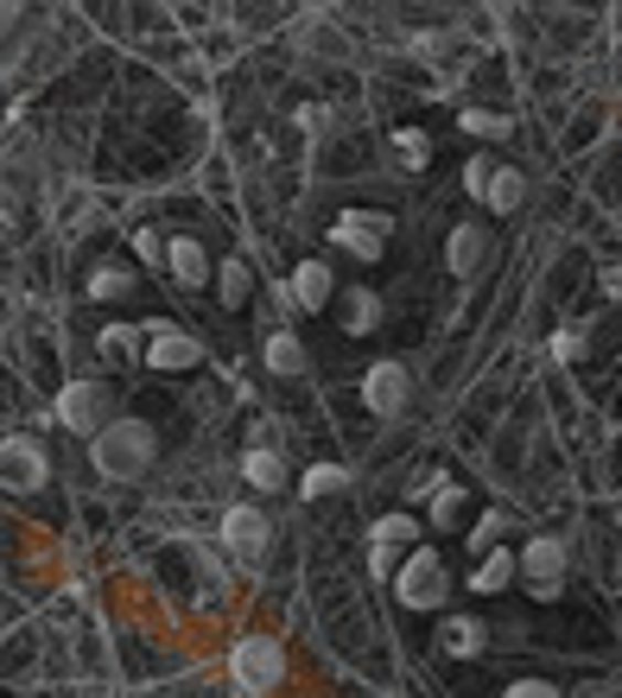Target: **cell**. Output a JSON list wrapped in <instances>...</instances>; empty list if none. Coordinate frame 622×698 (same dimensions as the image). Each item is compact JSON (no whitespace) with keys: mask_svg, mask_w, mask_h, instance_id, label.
Wrapping results in <instances>:
<instances>
[{"mask_svg":"<svg viewBox=\"0 0 622 698\" xmlns=\"http://www.w3.org/2000/svg\"><path fill=\"white\" fill-rule=\"evenodd\" d=\"M89 458H96V470H103L108 483H140L147 470H153L159 458V432L147 426V419H115V426H103L96 439H89Z\"/></svg>","mask_w":622,"mask_h":698,"instance_id":"obj_1","label":"cell"},{"mask_svg":"<svg viewBox=\"0 0 622 698\" xmlns=\"http://www.w3.org/2000/svg\"><path fill=\"white\" fill-rule=\"evenodd\" d=\"M444 591H451V571H444L439 546H414L407 566L394 571V597H400L407 610H439Z\"/></svg>","mask_w":622,"mask_h":698,"instance_id":"obj_2","label":"cell"},{"mask_svg":"<svg viewBox=\"0 0 622 698\" xmlns=\"http://www.w3.org/2000/svg\"><path fill=\"white\" fill-rule=\"evenodd\" d=\"M388 235H394V216H388V210H343L324 241H331V248H343L350 260H382Z\"/></svg>","mask_w":622,"mask_h":698,"instance_id":"obj_3","label":"cell"},{"mask_svg":"<svg viewBox=\"0 0 622 698\" xmlns=\"http://www.w3.org/2000/svg\"><path fill=\"white\" fill-rule=\"evenodd\" d=\"M419 546V520L414 515H382L368 527V571H375V584H388L394 571L407 566L400 552H414Z\"/></svg>","mask_w":622,"mask_h":698,"instance_id":"obj_4","label":"cell"},{"mask_svg":"<svg viewBox=\"0 0 622 698\" xmlns=\"http://www.w3.org/2000/svg\"><path fill=\"white\" fill-rule=\"evenodd\" d=\"M57 419L71 426V432H103V426H115V394L103 388V382H71V388L57 394Z\"/></svg>","mask_w":622,"mask_h":698,"instance_id":"obj_5","label":"cell"},{"mask_svg":"<svg viewBox=\"0 0 622 698\" xmlns=\"http://www.w3.org/2000/svg\"><path fill=\"white\" fill-rule=\"evenodd\" d=\"M229 673H235V686H248V692H274V686L286 679V654L274 642L248 635V642L229 647Z\"/></svg>","mask_w":622,"mask_h":698,"instance_id":"obj_6","label":"cell"},{"mask_svg":"<svg viewBox=\"0 0 622 698\" xmlns=\"http://www.w3.org/2000/svg\"><path fill=\"white\" fill-rule=\"evenodd\" d=\"M521 578H527V591L540 597V603H553L559 584H566V546L553 540V534L527 540V546H521Z\"/></svg>","mask_w":622,"mask_h":698,"instance_id":"obj_7","label":"cell"},{"mask_svg":"<svg viewBox=\"0 0 622 698\" xmlns=\"http://www.w3.org/2000/svg\"><path fill=\"white\" fill-rule=\"evenodd\" d=\"M407 394H414V375H407V363H394V356H382V363L363 375V407L375 419H394L407 407Z\"/></svg>","mask_w":622,"mask_h":698,"instance_id":"obj_8","label":"cell"},{"mask_svg":"<svg viewBox=\"0 0 622 698\" xmlns=\"http://www.w3.org/2000/svg\"><path fill=\"white\" fill-rule=\"evenodd\" d=\"M331 299H337V273H331V260H299L292 280H286V305L292 311H324Z\"/></svg>","mask_w":622,"mask_h":698,"instance_id":"obj_9","label":"cell"},{"mask_svg":"<svg viewBox=\"0 0 622 698\" xmlns=\"http://www.w3.org/2000/svg\"><path fill=\"white\" fill-rule=\"evenodd\" d=\"M147 368H197L204 363V343L197 336H184V331H172V324H147Z\"/></svg>","mask_w":622,"mask_h":698,"instance_id":"obj_10","label":"cell"},{"mask_svg":"<svg viewBox=\"0 0 622 698\" xmlns=\"http://www.w3.org/2000/svg\"><path fill=\"white\" fill-rule=\"evenodd\" d=\"M0 464H7V490H20V495H32V490H45V451L32 439H7L0 444Z\"/></svg>","mask_w":622,"mask_h":698,"instance_id":"obj_11","label":"cell"},{"mask_svg":"<svg viewBox=\"0 0 622 698\" xmlns=\"http://www.w3.org/2000/svg\"><path fill=\"white\" fill-rule=\"evenodd\" d=\"M483 260H490V235L476 229V223H458L451 241H444V267H451L458 280H476V273H483Z\"/></svg>","mask_w":622,"mask_h":698,"instance_id":"obj_12","label":"cell"},{"mask_svg":"<svg viewBox=\"0 0 622 698\" xmlns=\"http://www.w3.org/2000/svg\"><path fill=\"white\" fill-rule=\"evenodd\" d=\"M267 515H260L255 502H235L229 515H223V546H235V552H260L267 546Z\"/></svg>","mask_w":622,"mask_h":698,"instance_id":"obj_13","label":"cell"},{"mask_svg":"<svg viewBox=\"0 0 622 698\" xmlns=\"http://www.w3.org/2000/svg\"><path fill=\"white\" fill-rule=\"evenodd\" d=\"M515 578H521V552H515V546H490L470 584H476V597H502Z\"/></svg>","mask_w":622,"mask_h":698,"instance_id":"obj_14","label":"cell"},{"mask_svg":"<svg viewBox=\"0 0 622 698\" xmlns=\"http://www.w3.org/2000/svg\"><path fill=\"white\" fill-rule=\"evenodd\" d=\"M179 286H204V280H216V267H210V255H204V241H191V235H172V267H165Z\"/></svg>","mask_w":622,"mask_h":698,"instance_id":"obj_15","label":"cell"},{"mask_svg":"<svg viewBox=\"0 0 622 698\" xmlns=\"http://www.w3.org/2000/svg\"><path fill=\"white\" fill-rule=\"evenodd\" d=\"M483 642H490V629H483L476 616H444L439 647L451 654V661H476V654H483Z\"/></svg>","mask_w":622,"mask_h":698,"instance_id":"obj_16","label":"cell"},{"mask_svg":"<svg viewBox=\"0 0 622 698\" xmlns=\"http://www.w3.org/2000/svg\"><path fill=\"white\" fill-rule=\"evenodd\" d=\"M260 363L274 368V375H305V343L292 331H267V343H260Z\"/></svg>","mask_w":622,"mask_h":698,"instance_id":"obj_17","label":"cell"},{"mask_svg":"<svg viewBox=\"0 0 622 698\" xmlns=\"http://www.w3.org/2000/svg\"><path fill=\"white\" fill-rule=\"evenodd\" d=\"M483 204L495 210V216H515L521 204H527V172H515V165H495V184Z\"/></svg>","mask_w":622,"mask_h":698,"instance_id":"obj_18","label":"cell"},{"mask_svg":"<svg viewBox=\"0 0 622 698\" xmlns=\"http://www.w3.org/2000/svg\"><path fill=\"white\" fill-rule=\"evenodd\" d=\"M375 324H382V299H375V292H363V286H350V292H343V331L368 336Z\"/></svg>","mask_w":622,"mask_h":698,"instance_id":"obj_19","label":"cell"},{"mask_svg":"<svg viewBox=\"0 0 622 698\" xmlns=\"http://www.w3.org/2000/svg\"><path fill=\"white\" fill-rule=\"evenodd\" d=\"M350 490V470L343 464H311L305 476H299V495H305V502H324V495H343Z\"/></svg>","mask_w":622,"mask_h":698,"instance_id":"obj_20","label":"cell"},{"mask_svg":"<svg viewBox=\"0 0 622 698\" xmlns=\"http://www.w3.org/2000/svg\"><path fill=\"white\" fill-rule=\"evenodd\" d=\"M242 476H248L255 490H280V483H286V464H280V451H267V444H255V451L242 458Z\"/></svg>","mask_w":622,"mask_h":698,"instance_id":"obj_21","label":"cell"},{"mask_svg":"<svg viewBox=\"0 0 622 698\" xmlns=\"http://www.w3.org/2000/svg\"><path fill=\"white\" fill-rule=\"evenodd\" d=\"M216 286H223L216 299H223L229 311H242V305H248V260H242V255H223V267H216Z\"/></svg>","mask_w":622,"mask_h":698,"instance_id":"obj_22","label":"cell"},{"mask_svg":"<svg viewBox=\"0 0 622 698\" xmlns=\"http://www.w3.org/2000/svg\"><path fill=\"white\" fill-rule=\"evenodd\" d=\"M464 520V490L451 476H432V527H458Z\"/></svg>","mask_w":622,"mask_h":698,"instance_id":"obj_23","label":"cell"},{"mask_svg":"<svg viewBox=\"0 0 622 698\" xmlns=\"http://www.w3.org/2000/svg\"><path fill=\"white\" fill-rule=\"evenodd\" d=\"M394 159H400L407 172H426V165H432V147H426V133H419V128H400V133H394Z\"/></svg>","mask_w":622,"mask_h":698,"instance_id":"obj_24","label":"cell"},{"mask_svg":"<svg viewBox=\"0 0 622 698\" xmlns=\"http://www.w3.org/2000/svg\"><path fill=\"white\" fill-rule=\"evenodd\" d=\"M140 336H147V324H108L96 343H103L108 363H121V356H133V350H140Z\"/></svg>","mask_w":622,"mask_h":698,"instance_id":"obj_25","label":"cell"},{"mask_svg":"<svg viewBox=\"0 0 622 698\" xmlns=\"http://www.w3.org/2000/svg\"><path fill=\"white\" fill-rule=\"evenodd\" d=\"M121 292H133L128 267H96V273H89V299H121Z\"/></svg>","mask_w":622,"mask_h":698,"instance_id":"obj_26","label":"cell"},{"mask_svg":"<svg viewBox=\"0 0 622 698\" xmlns=\"http://www.w3.org/2000/svg\"><path fill=\"white\" fill-rule=\"evenodd\" d=\"M133 255L147 260V267H172V241H159L153 229H133Z\"/></svg>","mask_w":622,"mask_h":698,"instance_id":"obj_27","label":"cell"},{"mask_svg":"<svg viewBox=\"0 0 622 698\" xmlns=\"http://www.w3.org/2000/svg\"><path fill=\"white\" fill-rule=\"evenodd\" d=\"M490 184H495V159L476 153V159L464 165V191H470V197H490Z\"/></svg>","mask_w":622,"mask_h":698,"instance_id":"obj_28","label":"cell"},{"mask_svg":"<svg viewBox=\"0 0 622 698\" xmlns=\"http://www.w3.org/2000/svg\"><path fill=\"white\" fill-rule=\"evenodd\" d=\"M458 121H464V133H483V140H495V133H508V121H502V115H490V108H464Z\"/></svg>","mask_w":622,"mask_h":698,"instance_id":"obj_29","label":"cell"},{"mask_svg":"<svg viewBox=\"0 0 622 698\" xmlns=\"http://www.w3.org/2000/svg\"><path fill=\"white\" fill-rule=\"evenodd\" d=\"M292 121H299V128H305V133H331V128H337V108H324V103H305V108H299V115H292Z\"/></svg>","mask_w":622,"mask_h":698,"instance_id":"obj_30","label":"cell"},{"mask_svg":"<svg viewBox=\"0 0 622 698\" xmlns=\"http://www.w3.org/2000/svg\"><path fill=\"white\" fill-rule=\"evenodd\" d=\"M585 356V336L578 331H553V363H578Z\"/></svg>","mask_w":622,"mask_h":698,"instance_id":"obj_31","label":"cell"},{"mask_svg":"<svg viewBox=\"0 0 622 698\" xmlns=\"http://www.w3.org/2000/svg\"><path fill=\"white\" fill-rule=\"evenodd\" d=\"M502 698H566V692H559L553 679H515V686H508Z\"/></svg>","mask_w":622,"mask_h":698,"instance_id":"obj_32","label":"cell"},{"mask_svg":"<svg viewBox=\"0 0 622 698\" xmlns=\"http://www.w3.org/2000/svg\"><path fill=\"white\" fill-rule=\"evenodd\" d=\"M495 534H502V515H495V508H490V515L476 520V534H470V540H476V546H490Z\"/></svg>","mask_w":622,"mask_h":698,"instance_id":"obj_33","label":"cell"},{"mask_svg":"<svg viewBox=\"0 0 622 698\" xmlns=\"http://www.w3.org/2000/svg\"><path fill=\"white\" fill-rule=\"evenodd\" d=\"M616 527H622V508H616Z\"/></svg>","mask_w":622,"mask_h":698,"instance_id":"obj_34","label":"cell"}]
</instances>
